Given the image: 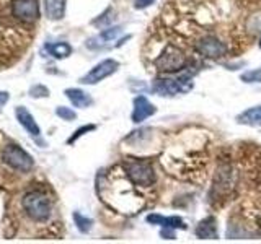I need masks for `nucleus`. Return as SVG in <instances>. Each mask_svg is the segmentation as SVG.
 Here are the masks:
<instances>
[{"instance_id": "9b49d317", "label": "nucleus", "mask_w": 261, "mask_h": 244, "mask_svg": "<svg viewBox=\"0 0 261 244\" xmlns=\"http://www.w3.org/2000/svg\"><path fill=\"white\" fill-rule=\"evenodd\" d=\"M157 112V108L147 100L145 96H137L134 98V109H133V114H130V119L136 124H141L142 120H145L147 117L153 116V114Z\"/></svg>"}, {"instance_id": "6e6552de", "label": "nucleus", "mask_w": 261, "mask_h": 244, "mask_svg": "<svg viewBox=\"0 0 261 244\" xmlns=\"http://www.w3.org/2000/svg\"><path fill=\"white\" fill-rule=\"evenodd\" d=\"M118 69H119V64L114 59H105L100 64H96L87 75L82 77L80 81L84 85H96V83H100L101 80L111 77L113 73H116Z\"/></svg>"}, {"instance_id": "4468645a", "label": "nucleus", "mask_w": 261, "mask_h": 244, "mask_svg": "<svg viewBox=\"0 0 261 244\" xmlns=\"http://www.w3.org/2000/svg\"><path fill=\"white\" fill-rule=\"evenodd\" d=\"M196 236L201 239H212L217 238V225L214 217H206L196 226Z\"/></svg>"}, {"instance_id": "a211bd4d", "label": "nucleus", "mask_w": 261, "mask_h": 244, "mask_svg": "<svg viewBox=\"0 0 261 244\" xmlns=\"http://www.w3.org/2000/svg\"><path fill=\"white\" fill-rule=\"evenodd\" d=\"M46 51L51 54L56 59H65L72 54V47L69 43H54V44H47Z\"/></svg>"}, {"instance_id": "a878e982", "label": "nucleus", "mask_w": 261, "mask_h": 244, "mask_svg": "<svg viewBox=\"0 0 261 244\" xmlns=\"http://www.w3.org/2000/svg\"><path fill=\"white\" fill-rule=\"evenodd\" d=\"M259 47H261V43H259Z\"/></svg>"}, {"instance_id": "1a4fd4ad", "label": "nucleus", "mask_w": 261, "mask_h": 244, "mask_svg": "<svg viewBox=\"0 0 261 244\" xmlns=\"http://www.w3.org/2000/svg\"><path fill=\"white\" fill-rule=\"evenodd\" d=\"M12 13L16 20L24 23H33L39 16V4L38 0H13Z\"/></svg>"}, {"instance_id": "5701e85b", "label": "nucleus", "mask_w": 261, "mask_h": 244, "mask_svg": "<svg viewBox=\"0 0 261 244\" xmlns=\"http://www.w3.org/2000/svg\"><path fill=\"white\" fill-rule=\"evenodd\" d=\"M96 127L93 126V124H88V126H84V127H80V129H77L75 130V132H73V135L69 138V140H67V143H73V142H75L77 140V138H80L82 135H85L87 132H92V130H95Z\"/></svg>"}, {"instance_id": "412c9836", "label": "nucleus", "mask_w": 261, "mask_h": 244, "mask_svg": "<svg viewBox=\"0 0 261 244\" xmlns=\"http://www.w3.org/2000/svg\"><path fill=\"white\" fill-rule=\"evenodd\" d=\"M56 114L64 120H73L77 117L75 111H72L70 108H65V106H59V108L56 109Z\"/></svg>"}, {"instance_id": "20e7f679", "label": "nucleus", "mask_w": 261, "mask_h": 244, "mask_svg": "<svg viewBox=\"0 0 261 244\" xmlns=\"http://www.w3.org/2000/svg\"><path fill=\"white\" fill-rule=\"evenodd\" d=\"M193 88L191 73H183L173 78H160L153 83L152 92L160 96H175V95H185Z\"/></svg>"}, {"instance_id": "2eb2a0df", "label": "nucleus", "mask_w": 261, "mask_h": 244, "mask_svg": "<svg viewBox=\"0 0 261 244\" xmlns=\"http://www.w3.org/2000/svg\"><path fill=\"white\" fill-rule=\"evenodd\" d=\"M65 4L67 0H44L46 16L53 21H59L65 15Z\"/></svg>"}, {"instance_id": "39448f33", "label": "nucleus", "mask_w": 261, "mask_h": 244, "mask_svg": "<svg viewBox=\"0 0 261 244\" xmlns=\"http://www.w3.org/2000/svg\"><path fill=\"white\" fill-rule=\"evenodd\" d=\"M2 160L5 165H8L12 169L20 171V173H28L35 165V160H33L31 155L15 143H8L5 146L2 151Z\"/></svg>"}, {"instance_id": "f8f14e48", "label": "nucleus", "mask_w": 261, "mask_h": 244, "mask_svg": "<svg viewBox=\"0 0 261 244\" xmlns=\"http://www.w3.org/2000/svg\"><path fill=\"white\" fill-rule=\"evenodd\" d=\"M119 35H121V28H119V26L106 28V29H103L98 36H95V38H92V39H88V41H87V47H88V49H101V47H105L106 44H108L110 41L116 39Z\"/></svg>"}, {"instance_id": "6ab92c4d", "label": "nucleus", "mask_w": 261, "mask_h": 244, "mask_svg": "<svg viewBox=\"0 0 261 244\" xmlns=\"http://www.w3.org/2000/svg\"><path fill=\"white\" fill-rule=\"evenodd\" d=\"M73 222H75V225H77L80 233H88L90 230H92V225H93L92 220L84 217L82 214H79V211H75V214H73Z\"/></svg>"}, {"instance_id": "0eeeda50", "label": "nucleus", "mask_w": 261, "mask_h": 244, "mask_svg": "<svg viewBox=\"0 0 261 244\" xmlns=\"http://www.w3.org/2000/svg\"><path fill=\"white\" fill-rule=\"evenodd\" d=\"M196 49H198V52L201 55L207 57V59H214V60L222 59L227 54V46L224 41H220L217 36H212V35L199 38V41L196 43Z\"/></svg>"}, {"instance_id": "aec40b11", "label": "nucleus", "mask_w": 261, "mask_h": 244, "mask_svg": "<svg viewBox=\"0 0 261 244\" xmlns=\"http://www.w3.org/2000/svg\"><path fill=\"white\" fill-rule=\"evenodd\" d=\"M240 78H242V81H245V83H261V67L242 73Z\"/></svg>"}, {"instance_id": "ddd939ff", "label": "nucleus", "mask_w": 261, "mask_h": 244, "mask_svg": "<svg viewBox=\"0 0 261 244\" xmlns=\"http://www.w3.org/2000/svg\"><path fill=\"white\" fill-rule=\"evenodd\" d=\"M147 222L152 223V225H160L162 228H171V230H186V225L185 222L179 217H163V215H149L147 217Z\"/></svg>"}, {"instance_id": "dca6fc26", "label": "nucleus", "mask_w": 261, "mask_h": 244, "mask_svg": "<svg viewBox=\"0 0 261 244\" xmlns=\"http://www.w3.org/2000/svg\"><path fill=\"white\" fill-rule=\"evenodd\" d=\"M237 122H239V124H243V126H250V127L261 126V104L245 109L242 114L237 116Z\"/></svg>"}, {"instance_id": "f257e3e1", "label": "nucleus", "mask_w": 261, "mask_h": 244, "mask_svg": "<svg viewBox=\"0 0 261 244\" xmlns=\"http://www.w3.org/2000/svg\"><path fill=\"white\" fill-rule=\"evenodd\" d=\"M21 207L27 215L35 222H46L51 217V203L44 194L38 191H31L23 195Z\"/></svg>"}, {"instance_id": "7ed1b4c3", "label": "nucleus", "mask_w": 261, "mask_h": 244, "mask_svg": "<svg viewBox=\"0 0 261 244\" xmlns=\"http://www.w3.org/2000/svg\"><path fill=\"white\" fill-rule=\"evenodd\" d=\"M186 65H188L186 54L183 52V49H179L175 44L167 46L162 51V54L155 59V67H157V70L165 72V73L179 72L186 69Z\"/></svg>"}, {"instance_id": "b1692460", "label": "nucleus", "mask_w": 261, "mask_h": 244, "mask_svg": "<svg viewBox=\"0 0 261 244\" xmlns=\"http://www.w3.org/2000/svg\"><path fill=\"white\" fill-rule=\"evenodd\" d=\"M153 2H155V0H136L134 7L137 8V10H142V8H147L149 5H152Z\"/></svg>"}, {"instance_id": "9d476101", "label": "nucleus", "mask_w": 261, "mask_h": 244, "mask_svg": "<svg viewBox=\"0 0 261 244\" xmlns=\"http://www.w3.org/2000/svg\"><path fill=\"white\" fill-rule=\"evenodd\" d=\"M15 116H16V120L20 122V126L30 134V137H33L35 140L39 142V138H41V127L38 126V122L35 120V117H33V114L27 108L18 106V108L15 109Z\"/></svg>"}, {"instance_id": "f03ea898", "label": "nucleus", "mask_w": 261, "mask_h": 244, "mask_svg": "<svg viewBox=\"0 0 261 244\" xmlns=\"http://www.w3.org/2000/svg\"><path fill=\"white\" fill-rule=\"evenodd\" d=\"M124 173L136 186L150 187L155 184V171L147 160H127L124 163Z\"/></svg>"}, {"instance_id": "f3484780", "label": "nucleus", "mask_w": 261, "mask_h": 244, "mask_svg": "<svg viewBox=\"0 0 261 244\" xmlns=\"http://www.w3.org/2000/svg\"><path fill=\"white\" fill-rule=\"evenodd\" d=\"M65 96L69 98L70 103L75 106V108H88V106L93 103L92 96H90L87 92H84V89H80V88L65 89Z\"/></svg>"}, {"instance_id": "4be33fe9", "label": "nucleus", "mask_w": 261, "mask_h": 244, "mask_svg": "<svg viewBox=\"0 0 261 244\" xmlns=\"http://www.w3.org/2000/svg\"><path fill=\"white\" fill-rule=\"evenodd\" d=\"M30 96L31 98H47L49 89L44 85H35L30 88Z\"/></svg>"}, {"instance_id": "393cba45", "label": "nucleus", "mask_w": 261, "mask_h": 244, "mask_svg": "<svg viewBox=\"0 0 261 244\" xmlns=\"http://www.w3.org/2000/svg\"><path fill=\"white\" fill-rule=\"evenodd\" d=\"M8 100H10V95H8V92H0V111L4 109V106L8 103Z\"/></svg>"}, {"instance_id": "423d86ee", "label": "nucleus", "mask_w": 261, "mask_h": 244, "mask_svg": "<svg viewBox=\"0 0 261 244\" xmlns=\"http://www.w3.org/2000/svg\"><path fill=\"white\" fill-rule=\"evenodd\" d=\"M235 186V176H233V169L228 165L219 166L214 184H212L211 189V200H225V197L232 192Z\"/></svg>"}]
</instances>
